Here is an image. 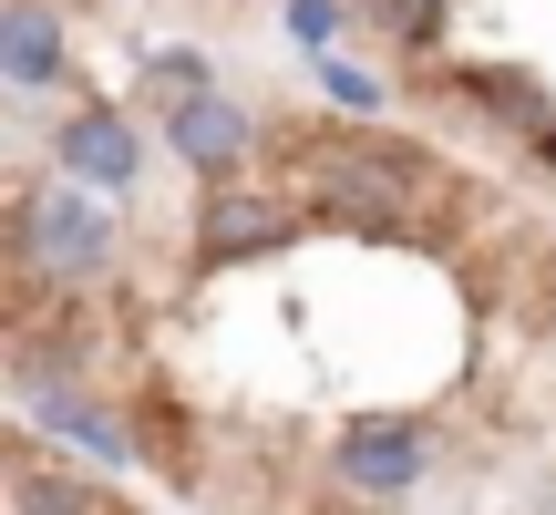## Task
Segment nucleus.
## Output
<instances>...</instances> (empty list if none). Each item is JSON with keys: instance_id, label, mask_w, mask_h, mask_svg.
<instances>
[{"instance_id": "f257e3e1", "label": "nucleus", "mask_w": 556, "mask_h": 515, "mask_svg": "<svg viewBox=\"0 0 556 515\" xmlns=\"http://www.w3.org/2000/svg\"><path fill=\"white\" fill-rule=\"evenodd\" d=\"M299 206L309 227H340V238H413L433 217L443 176L433 155H402L392 135H330V145H299Z\"/></svg>"}, {"instance_id": "f03ea898", "label": "nucleus", "mask_w": 556, "mask_h": 515, "mask_svg": "<svg viewBox=\"0 0 556 515\" xmlns=\"http://www.w3.org/2000/svg\"><path fill=\"white\" fill-rule=\"evenodd\" d=\"M11 268H21V299L41 289H103V278L124 268V217L103 186L83 176H21L11 197Z\"/></svg>"}, {"instance_id": "7ed1b4c3", "label": "nucleus", "mask_w": 556, "mask_h": 515, "mask_svg": "<svg viewBox=\"0 0 556 515\" xmlns=\"http://www.w3.org/2000/svg\"><path fill=\"white\" fill-rule=\"evenodd\" d=\"M11 413L31 423L41 443H73V454H93L103 475H135V464H144V434L124 423V402L103 392L93 372H73V361L11 351Z\"/></svg>"}, {"instance_id": "20e7f679", "label": "nucleus", "mask_w": 556, "mask_h": 515, "mask_svg": "<svg viewBox=\"0 0 556 515\" xmlns=\"http://www.w3.org/2000/svg\"><path fill=\"white\" fill-rule=\"evenodd\" d=\"M433 475V423L422 413H351L330 434V485L351 505H413Z\"/></svg>"}, {"instance_id": "39448f33", "label": "nucleus", "mask_w": 556, "mask_h": 515, "mask_svg": "<svg viewBox=\"0 0 556 515\" xmlns=\"http://www.w3.org/2000/svg\"><path fill=\"white\" fill-rule=\"evenodd\" d=\"M309 227V206H299V186H206L197 197V268H248V258H278Z\"/></svg>"}, {"instance_id": "423d86ee", "label": "nucleus", "mask_w": 556, "mask_h": 515, "mask_svg": "<svg viewBox=\"0 0 556 515\" xmlns=\"http://www.w3.org/2000/svg\"><path fill=\"white\" fill-rule=\"evenodd\" d=\"M52 165L83 176V186H103V197H135V186H144V114H135V103L83 93L73 114L52 124Z\"/></svg>"}, {"instance_id": "0eeeda50", "label": "nucleus", "mask_w": 556, "mask_h": 515, "mask_svg": "<svg viewBox=\"0 0 556 515\" xmlns=\"http://www.w3.org/2000/svg\"><path fill=\"white\" fill-rule=\"evenodd\" d=\"M165 155H176L197 186L248 176V165H258V103H238L227 83H217V93H197V103H176V114H165Z\"/></svg>"}, {"instance_id": "6e6552de", "label": "nucleus", "mask_w": 556, "mask_h": 515, "mask_svg": "<svg viewBox=\"0 0 556 515\" xmlns=\"http://www.w3.org/2000/svg\"><path fill=\"white\" fill-rule=\"evenodd\" d=\"M0 73H11V93H62L73 83V21H62V0H0Z\"/></svg>"}, {"instance_id": "1a4fd4ad", "label": "nucleus", "mask_w": 556, "mask_h": 515, "mask_svg": "<svg viewBox=\"0 0 556 515\" xmlns=\"http://www.w3.org/2000/svg\"><path fill=\"white\" fill-rule=\"evenodd\" d=\"M11 515H114V505H103L73 464H52L41 434L21 423V434H11Z\"/></svg>"}, {"instance_id": "9d476101", "label": "nucleus", "mask_w": 556, "mask_h": 515, "mask_svg": "<svg viewBox=\"0 0 556 515\" xmlns=\"http://www.w3.org/2000/svg\"><path fill=\"white\" fill-rule=\"evenodd\" d=\"M197 93H217V52H197V41H155V52L135 62V114L144 124H165L176 103H197Z\"/></svg>"}, {"instance_id": "9b49d317", "label": "nucleus", "mask_w": 556, "mask_h": 515, "mask_svg": "<svg viewBox=\"0 0 556 515\" xmlns=\"http://www.w3.org/2000/svg\"><path fill=\"white\" fill-rule=\"evenodd\" d=\"M464 93H475V103H484V114H495V124H505V135H516V145H536L546 124H556L546 83L526 73V62H464Z\"/></svg>"}, {"instance_id": "f8f14e48", "label": "nucleus", "mask_w": 556, "mask_h": 515, "mask_svg": "<svg viewBox=\"0 0 556 515\" xmlns=\"http://www.w3.org/2000/svg\"><path fill=\"white\" fill-rule=\"evenodd\" d=\"M309 83H319V103H340L351 124H371V114H392V83H371L361 62H340V52H319L309 62Z\"/></svg>"}, {"instance_id": "ddd939ff", "label": "nucleus", "mask_w": 556, "mask_h": 515, "mask_svg": "<svg viewBox=\"0 0 556 515\" xmlns=\"http://www.w3.org/2000/svg\"><path fill=\"white\" fill-rule=\"evenodd\" d=\"M340 32H351V0H289V41L299 52H340Z\"/></svg>"}, {"instance_id": "4468645a", "label": "nucleus", "mask_w": 556, "mask_h": 515, "mask_svg": "<svg viewBox=\"0 0 556 515\" xmlns=\"http://www.w3.org/2000/svg\"><path fill=\"white\" fill-rule=\"evenodd\" d=\"M536 165H546V176H556V124H546V135H536Z\"/></svg>"}]
</instances>
